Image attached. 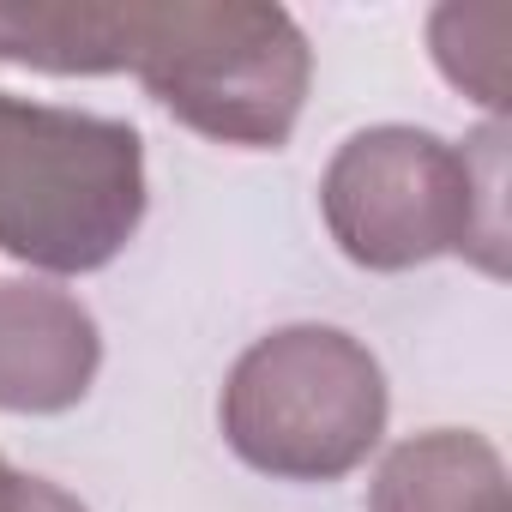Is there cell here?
Returning a JSON list of instances; mask_svg holds the SVG:
<instances>
[{"label":"cell","mask_w":512,"mask_h":512,"mask_svg":"<svg viewBox=\"0 0 512 512\" xmlns=\"http://www.w3.org/2000/svg\"><path fill=\"white\" fill-rule=\"evenodd\" d=\"M506 121L464 145L428 127H362L320 175V217L338 253L362 272H410L440 253L506 278Z\"/></svg>","instance_id":"obj_1"},{"label":"cell","mask_w":512,"mask_h":512,"mask_svg":"<svg viewBox=\"0 0 512 512\" xmlns=\"http://www.w3.org/2000/svg\"><path fill=\"white\" fill-rule=\"evenodd\" d=\"M133 121L0 91V253L49 278L103 272L145 223Z\"/></svg>","instance_id":"obj_2"},{"label":"cell","mask_w":512,"mask_h":512,"mask_svg":"<svg viewBox=\"0 0 512 512\" xmlns=\"http://www.w3.org/2000/svg\"><path fill=\"white\" fill-rule=\"evenodd\" d=\"M133 79L193 133L235 151H284L314 49L284 7L260 0H139Z\"/></svg>","instance_id":"obj_3"},{"label":"cell","mask_w":512,"mask_h":512,"mask_svg":"<svg viewBox=\"0 0 512 512\" xmlns=\"http://www.w3.org/2000/svg\"><path fill=\"white\" fill-rule=\"evenodd\" d=\"M392 416L386 374L344 326H278L253 338L217 398L229 452L272 482H338L368 464Z\"/></svg>","instance_id":"obj_4"},{"label":"cell","mask_w":512,"mask_h":512,"mask_svg":"<svg viewBox=\"0 0 512 512\" xmlns=\"http://www.w3.org/2000/svg\"><path fill=\"white\" fill-rule=\"evenodd\" d=\"M103 368L91 308L49 278H0V410L61 416Z\"/></svg>","instance_id":"obj_5"},{"label":"cell","mask_w":512,"mask_h":512,"mask_svg":"<svg viewBox=\"0 0 512 512\" xmlns=\"http://www.w3.org/2000/svg\"><path fill=\"white\" fill-rule=\"evenodd\" d=\"M368 512H512L506 458L476 428L410 434L380 458Z\"/></svg>","instance_id":"obj_6"},{"label":"cell","mask_w":512,"mask_h":512,"mask_svg":"<svg viewBox=\"0 0 512 512\" xmlns=\"http://www.w3.org/2000/svg\"><path fill=\"white\" fill-rule=\"evenodd\" d=\"M133 37L139 0H0V61L31 73H133Z\"/></svg>","instance_id":"obj_7"},{"label":"cell","mask_w":512,"mask_h":512,"mask_svg":"<svg viewBox=\"0 0 512 512\" xmlns=\"http://www.w3.org/2000/svg\"><path fill=\"white\" fill-rule=\"evenodd\" d=\"M506 7H440L428 19V55L452 91L506 121Z\"/></svg>","instance_id":"obj_8"},{"label":"cell","mask_w":512,"mask_h":512,"mask_svg":"<svg viewBox=\"0 0 512 512\" xmlns=\"http://www.w3.org/2000/svg\"><path fill=\"white\" fill-rule=\"evenodd\" d=\"M0 512H91V506L79 494H67L61 482L13 470L7 458H0Z\"/></svg>","instance_id":"obj_9"}]
</instances>
